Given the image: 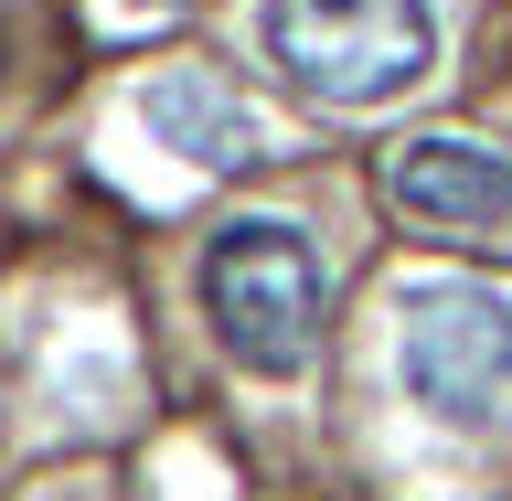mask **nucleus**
<instances>
[{
  "label": "nucleus",
  "instance_id": "0eeeda50",
  "mask_svg": "<svg viewBox=\"0 0 512 501\" xmlns=\"http://www.w3.org/2000/svg\"><path fill=\"white\" fill-rule=\"evenodd\" d=\"M0 54H11V43H0Z\"/></svg>",
  "mask_w": 512,
  "mask_h": 501
},
{
  "label": "nucleus",
  "instance_id": "f03ea898",
  "mask_svg": "<svg viewBox=\"0 0 512 501\" xmlns=\"http://www.w3.org/2000/svg\"><path fill=\"white\" fill-rule=\"evenodd\" d=\"M288 86L320 107H395L438 75V11L427 0H267L256 11Z\"/></svg>",
  "mask_w": 512,
  "mask_h": 501
},
{
  "label": "nucleus",
  "instance_id": "7ed1b4c3",
  "mask_svg": "<svg viewBox=\"0 0 512 501\" xmlns=\"http://www.w3.org/2000/svg\"><path fill=\"white\" fill-rule=\"evenodd\" d=\"M395 374L438 427H512V299L480 278H427L395 299Z\"/></svg>",
  "mask_w": 512,
  "mask_h": 501
},
{
  "label": "nucleus",
  "instance_id": "f257e3e1",
  "mask_svg": "<svg viewBox=\"0 0 512 501\" xmlns=\"http://www.w3.org/2000/svg\"><path fill=\"white\" fill-rule=\"evenodd\" d=\"M203 320L235 352V374H267V384L310 374L320 320H331V278H320L310 235L278 214H235L203 246Z\"/></svg>",
  "mask_w": 512,
  "mask_h": 501
},
{
  "label": "nucleus",
  "instance_id": "39448f33",
  "mask_svg": "<svg viewBox=\"0 0 512 501\" xmlns=\"http://www.w3.org/2000/svg\"><path fill=\"white\" fill-rule=\"evenodd\" d=\"M139 118H150V139H171L182 160H203V171H246V160H267V128H256V107L224 75H160L150 96H139Z\"/></svg>",
  "mask_w": 512,
  "mask_h": 501
},
{
  "label": "nucleus",
  "instance_id": "20e7f679",
  "mask_svg": "<svg viewBox=\"0 0 512 501\" xmlns=\"http://www.w3.org/2000/svg\"><path fill=\"white\" fill-rule=\"evenodd\" d=\"M384 192L427 235H512V150H491V139H448V128L406 139L384 160Z\"/></svg>",
  "mask_w": 512,
  "mask_h": 501
},
{
  "label": "nucleus",
  "instance_id": "423d86ee",
  "mask_svg": "<svg viewBox=\"0 0 512 501\" xmlns=\"http://www.w3.org/2000/svg\"><path fill=\"white\" fill-rule=\"evenodd\" d=\"M128 11H203V0H128Z\"/></svg>",
  "mask_w": 512,
  "mask_h": 501
}]
</instances>
